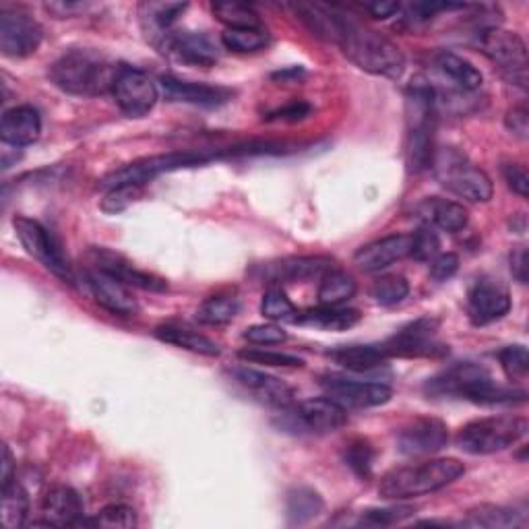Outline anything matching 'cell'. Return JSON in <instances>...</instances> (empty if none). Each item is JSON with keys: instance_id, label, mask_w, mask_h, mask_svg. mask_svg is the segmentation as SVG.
I'll list each match as a JSON object with an SVG mask.
<instances>
[{"instance_id": "6da1fadb", "label": "cell", "mask_w": 529, "mask_h": 529, "mask_svg": "<svg viewBox=\"0 0 529 529\" xmlns=\"http://www.w3.org/2000/svg\"><path fill=\"white\" fill-rule=\"evenodd\" d=\"M335 44L358 69L370 75L399 79L406 71V56L397 44L381 36L379 31L358 23L344 11L337 15Z\"/></svg>"}, {"instance_id": "7a4b0ae2", "label": "cell", "mask_w": 529, "mask_h": 529, "mask_svg": "<svg viewBox=\"0 0 529 529\" xmlns=\"http://www.w3.org/2000/svg\"><path fill=\"white\" fill-rule=\"evenodd\" d=\"M406 162L412 174H422L434 162V131H437V93L432 85L414 79L406 91Z\"/></svg>"}, {"instance_id": "3957f363", "label": "cell", "mask_w": 529, "mask_h": 529, "mask_svg": "<svg viewBox=\"0 0 529 529\" xmlns=\"http://www.w3.org/2000/svg\"><path fill=\"white\" fill-rule=\"evenodd\" d=\"M465 474L463 463L453 457H434L401 465L381 478L379 494L387 501H406L437 492Z\"/></svg>"}, {"instance_id": "277c9868", "label": "cell", "mask_w": 529, "mask_h": 529, "mask_svg": "<svg viewBox=\"0 0 529 529\" xmlns=\"http://www.w3.org/2000/svg\"><path fill=\"white\" fill-rule=\"evenodd\" d=\"M120 67L91 50H71L62 54L50 67L52 83L71 96L96 98L112 91Z\"/></svg>"}, {"instance_id": "5b68a950", "label": "cell", "mask_w": 529, "mask_h": 529, "mask_svg": "<svg viewBox=\"0 0 529 529\" xmlns=\"http://www.w3.org/2000/svg\"><path fill=\"white\" fill-rule=\"evenodd\" d=\"M228 158H242V145H234L228 149H213V151L201 149V151H172L164 155H151V158H143L118 170H112L100 180V186L106 191L120 189V186H143L153 178L168 172L203 166L213 160H228Z\"/></svg>"}, {"instance_id": "8992f818", "label": "cell", "mask_w": 529, "mask_h": 529, "mask_svg": "<svg viewBox=\"0 0 529 529\" xmlns=\"http://www.w3.org/2000/svg\"><path fill=\"white\" fill-rule=\"evenodd\" d=\"M426 391L430 395H455L465 397L480 406H501V403H523L527 393L521 389H505L499 387L490 372L480 364H457L443 375L434 377L426 383Z\"/></svg>"}, {"instance_id": "52a82bcc", "label": "cell", "mask_w": 529, "mask_h": 529, "mask_svg": "<svg viewBox=\"0 0 529 529\" xmlns=\"http://www.w3.org/2000/svg\"><path fill=\"white\" fill-rule=\"evenodd\" d=\"M432 168L445 189L459 199L472 203H488L492 199L494 189L488 174L476 168L455 147H445L434 153Z\"/></svg>"}, {"instance_id": "ba28073f", "label": "cell", "mask_w": 529, "mask_h": 529, "mask_svg": "<svg viewBox=\"0 0 529 529\" xmlns=\"http://www.w3.org/2000/svg\"><path fill=\"white\" fill-rule=\"evenodd\" d=\"M527 434L523 416H490L465 424L457 432V447L470 455H492L519 443Z\"/></svg>"}, {"instance_id": "9c48e42d", "label": "cell", "mask_w": 529, "mask_h": 529, "mask_svg": "<svg viewBox=\"0 0 529 529\" xmlns=\"http://www.w3.org/2000/svg\"><path fill=\"white\" fill-rule=\"evenodd\" d=\"M478 48L511 83L521 89L527 87V46L519 34L496 25L482 27L478 31Z\"/></svg>"}, {"instance_id": "30bf717a", "label": "cell", "mask_w": 529, "mask_h": 529, "mask_svg": "<svg viewBox=\"0 0 529 529\" xmlns=\"http://www.w3.org/2000/svg\"><path fill=\"white\" fill-rule=\"evenodd\" d=\"M348 424V410L329 397L306 399L279 410V426L296 434H329Z\"/></svg>"}, {"instance_id": "8fae6325", "label": "cell", "mask_w": 529, "mask_h": 529, "mask_svg": "<svg viewBox=\"0 0 529 529\" xmlns=\"http://www.w3.org/2000/svg\"><path fill=\"white\" fill-rule=\"evenodd\" d=\"M13 228H15V234H17L19 242L23 244L25 253L29 257H34L36 261H40L56 277L65 279V282H69V284L73 282L71 263H69L65 251H62L60 242L52 236V232L48 228H44L40 222L31 220V217H25V215L15 217Z\"/></svg>"}, {"instance_id": "7c38bea8", "label": "cell", "mask_w": 529, "mask_h": 529, "mask_svg": "<svg viewBox=\"0 0 529 529\" xmlns=\"http://www.w3.org/2000/svg\"><path fill=\"white\" fill-rule=\"evenodd\" d=\"M112 96L129 118L147 116L160 100V89L149 75L133 67H120L114 79Z\"/></svg>"}, {"instance_id": "4fadbf2b", "label": "cell", "mask_w": 529, "mask_h": 529, "mask_svg": "<svg viewBox=\"0 0 529 529\" xmlns=\"http://www.w3.org/2000/svg\"><path fill=\"white\" fill-rule=\"evenodd\" d=\"M44 40L42 25L25 11L3 9L0 13V50L9 58L34 54Z\"/></svg>"}, {"instance_id": "5bb4252c", "label": "cell", "mask_w": 529, "mask_h": 529, "mask_svg": "<svg viewBox=\"0 0 529 529\" xmlns=\"http://www.w3.org/2000/svg\"><path fill=\"white\" fill-rule=\"evenodd\" d=\"M325 397L339 403L344 410H368L379 408L391 401L393 391L389 385L370 383V381H352L344 377H325L321 381Z\"/></svg>"}, {"instance_id": "9a60e30c", "label": "cell", "mask_w": 529, "mask_h": 529, "mask_svg": "<svg viewBox=\"0 0 529 529\" xmlns=\"http://www.w3.org/2000/svg\"><path fill=\"white\" fill-rule=\"evenodd\" d=\"M439 323L432 319H418L397 331L389 341H385V348L389 356L399 358H437L449 352L441 341L437 339Z\"/></svg>"}, {"instance_id": "2e32d148", "label": "cell", "mask_w": 529, "mask_h": 529, "mask_svg": "<svg viewBox=\"0 0 529 529\" xmlns=\"http://www.w3.org/2000/svg\"><path fill=\"white\" fill-rule=\"evenodd\" d=\"M449 428L439 418H416L399 432L397 449L408 457H426L434 455L447 447Z\"/></svg>"}, {"instance_id": "e0dca14e", "label": "cell", "mask_w": 529, "mask_h": 529, "mask_svg": "<svg viewBox=\"0 0 529 529\" xmlns=\"http://www.w3.org/2000/svg\"><path fill=\"white\" fill-rule=\"evenodd\" d=\"M89 259L93 267L116 277L118 282H122L129 288H139L145 292H166L168 290V284L162 277L137 269L131 261H127L114 251H108V248H91Z\"/></svg>"}, {"instance_id": "ac0fdd59", "label": "cell", "mask_w": 529, "mask_h": 529, "mask_svg": "<svg viewBox=\"0 0 529 529\" xmlns=\"http://www.w3.org/2000/svg\"><path fill=\"white\" fill-rule=\"evenodd\" d=\"M511 310L509 290L496 279L482 277L472 286L468 296V313L474 325L484 327L501 321Z\"/></svg>"}, {"instance_id": "d6986e66", "label": "cell", "mask_w": 529, "mask_h": 529, "mask_svg": "<svg viewBox=\"0 0 529 529\" xmlns=\"http://www.w3.org/2000/svg\"><path fill=\"white\" fill-rule=\"evenodd\" d=\"M158 48L189 67L209 69L220 60V50H217L215 42L205 34H197V31H172Z\"/></svg>"}, {"instance_id": "ffe728a7", "label": "cell", "mask_w": 529, "mask_h": 529, "mask_svg": "<svg viewBox=\"0 0 529 529\" xmlns=\"http://www.w3.org/2000/svg\"><path fill=\"white\" fill-rule=\"evenodd\" d=\"M87 286L91 290V296L96 298L100 306H104L108 313L120 315V317H135L139 313V302L135 300L129 286L118 282L116 277L91 267L87 271Z\"/></svg>"}, {"instance_id": "44dd1931", "label": "cell", "mask_w": 529, "mask_h": 529, "mask_svg": "<svg viewBox=\"0 0 529 529\" xmlns=\"http://www.w3.org/2000/svg\"><path fill=\"white\" fill-rule=\"evenodd\" d=\"M232 377L238 385H242L246 391H251L255 399L275 410H286L294 406V391L290 385L284 381H279L277 377L267 375V372L238 366L232 370Z\"/></svg>"}, {"instance_id": "7402d4cb", "label": "cell", "mask_w": 529, "mask_h": 529, "mask_svg": "<svg viewBox=\"0 0 529 529\" xmlns=\"http://www.w3.org/2000/svg\"><path fill=\"white\" fill-rule=\"evenodd\" d=\"M162 91L164 98L170 102L180 104H191L201 108H220L222 104L230 102L234 93L226 87L207 85V83H195V81H182L176 77H162Z\"/></svg>"}, {"instance_id": "603a6c76", "label": "cell", "mask_w": 529, "mask_h": 529, "mask_svg": "<svg viewBox=\"0 0 529 529\" xmlns=\"http://www.w3.org/2000/svg\"><path fill=\"white\" fill-rule=\"evenodd\" d=\"M410 251H412V234H391L358 248L354 261L364 271L377 273L395 265L401 259L410 257Z\"/></svg>"}, {"instance_id": "cb8c5ba5", "label": "cell", "mask_w": 529, "mask_h": 529, "mask_svg": "<svg viewBox=\"0 0 529 529\" xmlns=\"http://www.w3.org/2000/svg\"><path fill=\"white\" fill-rule=\"evenodd\" d=\"M83 513H85V505L77 490L69 486H54L44 496L42 525H50V527L85 525Z\"/></svg>"}, {"instance_id": "d4e9b609", "label": "cell", "mask_w": 529, "mask_h": 529, "mask_svg": "<svg viewBox=\"0 0 529 529\" xmlns=\"http://www.w3.org/2000/svg\"><path fill=\"white\" fill-rule=\"evenodd\" d=\"M333 269L329 257H288L261 267V273L271 284L282 282H308V279L323 277Z\"/></svg>"}, {"instance_id": "484cf974", "label": "cell", "mask_w": 529, "mask_h": 529, "mask_svg": "<svg viewBox=\"0 0 529 529\" xmlns=\"http://www.w3.org/2000/svg\"><path fill=\"white\" fill-rule=\"evenodd\" d=\"M42 135L40 112L31 106H15L0 120V139L9 147H25L36 143Z\"/></svg>"}, {"instance_id": "4316f807", "label": "cell", "mask_w": 529, "mask_h": 529, "mask_svg": "<svg viewBox=\"0 0 529 529\" xmlns=\"http://www.w3.org/2000/svg\"><path fill=\"white\" fill-rule=\"evenodd\" d=\"M186 9H189L186 3H143L139 7V17L147 38L160 46L172 34V25Z\"/></svg>"}, {"instance_id": "83f0119b", "label": "cell", "mask_w": 529, "mask_h": 529, "mask_svg": "<svg viewBox=\"0 0 529 529\" xmlns=\"http://www.w3.org/2000/svg\"><path fill=\"white\" fill-rule=\"evenodd\" d=\"M420 213L428 224L445 232H461L470 222L468 209L451 199L432 197L420 205Z\"/></svg>"}, {"instance_id": "f1b7e54d", "label": "cell", "mask_w": 529, "mask_h": 529, "mask_svg": "<svg viewBox=\"0 0 529 529\" xmlns=\"http://www.w3.org/2000/svg\"><path fill=\"white\" fill-rule=\"evenodd\" d=\"M155 337H158L160 341H164V344H170V346H176V348H182V350H189V352H195V354H201V356H209V358H217L222 354L220 346L215 344L213 339L189 329V327H180V325H174V323H168V325H160L158 329H155Z\"/></svg>"}, {"instance_id": "f546056e", "label": "cell", "mask_w": 529, "mask_h": 529, "mask_svg": "<svg viewBox=\"0 0 529 529\" xmlns=\"http://www.w3.org/2000/svg\"><path fill=\"white\" fill-rule=\"evenodd\" d=\"M360 313L354 308H344V306H319L315 310H308V313H298L296 323L315 327L321 331H348L354 325H358Z\"/></svg>"}, {"instance_id": "4dcf8cb0", "label": "cell", "mask_w": 529, "mask_h": 529, "mask_svg": "<svg viewBox=\"0 0 529 529\" xmlns=\"http://www.w3.org/2000/svg\"><path fill=\"white\" fill-rule=\"evenodd\" d=\"M434 65L437 69L453 81L461 91H476L484 83V75L480 73L478 67H474L468 58H463L455 52H439L434 58Z\"/></svg>"}, {"instance_id": "1f68e13d", "label": "cell", "mask_w": 529, "mask_h": 529, "mask_svg": "<svg viewBox=\"0 0 529 529\" xmlns=\"http://www.w3.org/2000/svg\"><path fill=\"white\" fill-rule=\"evenodd\" d=\"M333 362L354 372H366L383 366L391 356L385 344H368V346H344L329 354Z\"/></svg>"}, {"instance_id": "d6a6232c", "label": "cell", "mask_w": 529, "mask_h": 529, "mask_svg": "<svg viewBox=\"0 0 529 529\" xmlns=\"http://www.w3.org/2000/svg\"><path fill=\"white\" fill-rule=\"evenodd\" d=\"M356 282L354 277L344 273V271H335L331 269L321 277V286H319V302L321 306H344L356 296Z\"/></svg>"}, {"instance_id": "836d02e7", "label": "cell", "mask_w": 529, "mask_h": 529, "mask_svg": "<svg viewBox=\"0 0 529 529\" xmlns=\"http://www.w3.org/2000/svg\"><path fill=\"white\" fill-rule=\"evenodd\" d=\"M323 499L321 494L315 492L313 488H294L288 492V501H286V511H288V519L290 523H308L313 521L315 517H319L323 513Z\"/></svg>"}, {"instance_id": "e575fe53", "label": "cell", "mask_w": 529, "mask_h": 529, "mask_svg": "<svg viewBox=\"0 0 529 529\" xmlns=\"http://www.w3.org/2000/svg\"><path fill=\"white\" fill-rule=\"evenodd\" d=\"M27 513H29V499L23 486L17 480L3 486V507H0V521H3V525L7 529L23 527Z\"/></svg>"}, {"instance_id": "d590c367", "label": "cell", "mask_w": 529, "mask_h": 529, "mask_svg": "<svg viewBox=\"0 0 529 529\" xmlns=\"http://www.w3.org/2000/svg\"><path fill=\"white\" fill-rule=\"evenodd\" d=\"M525 523V513H519L517 509L509 507H496V505H482L474 511H470L465 525L474 527H515Z\"/></svg>"}, {"instance_id": "8d00e7d4", "label": "cell", "mask_w": 529, "mask_h": 529, "mask_svg": "<svg viewBox=\"0 0 529 529\" xmlns=\"http://www.w3.org/2000/svg\"><path fill=\"white\" fill-rule=\"evenodd\" d=\"M240 310V302L236 296L220 294L207 298L199 310H197V321L203 325H226L230 323Z\"/></svg>"}, {"instance_id": "74e56055", "label": "cell", "mask_w": 529, "mask_h": 529, "mask_svg": "<svg viewBox=\"0 0 529 529\" xmlns=\"http://www.w3.org/2000/svg\"><path fill=\"white\" fill-rule=\"evenodd\" d=\"M261 313L273 323H296L298 310L288 298V294L277 284H271L261 300Z\"/></svg>"}, {"instance_id": "f35d334b", "label": "cell", "mask_w": 529, "mask_h": 529, "mask_svg": "<svg viewBox=\"0 0 529 529\" xmlns=\"http://www.w3.org/2000/svg\"><path fill=\"white\" fill-rule=\"evenodd\" d=\"M213 15L222 21L228 29H259L263 27L257 11L240 3H215Z\"/></svg>"}, {"instance_id": "ab89813d", "label": "cell", "mask_w": 529, "mask_h": 529, "mask_svg": "<svg viewBox=\"0 0 529 529\" xmlns=\"http://www.w3.org/2000/svg\"><path fill=\"white\" fill-rule=\"evenodd\" d=\"M222 44L232 52H257L269 44L265 27L259 29H226Z\"/></svg>"}, {"instance_id": "60d3db41", "label": "cell", "mask_w": 529, "mask_h": 529, "mask_svg": "<svg viewBox=\"0 0 529 529\" xmlns=\"http://www.w3.org/2000/svg\"><path fill=\"white\" fill-rule=\"evenodd\" d=\"M370 294L381 306H395L408 298L410 284H408V279L401 275H385L372 284Z\"/></svg>"}, {"instance_id": "b9f144b4", "label": "cell", "mask_w": 529, "mask_h": 529, "mask_svg": "<svg viewBox=\"0 0 529 529\" xmlns=\"http://www.w3.org/2000/svg\"><path fill=\"white\" fill-rule=\"evenodd\" d=\"M344 461L348 468L362 480L370 478L372 463H375V449L364 439H354L344 449Z\"/></svg>"}, {"instance_id": "7bdbcfd3", "label": "cell", "mask_w": 529, "mask_h": 529, "mask_svg": "<svg viewBox=\"0 0 529 529\" xmlns=\"http://www.w3.org/2000/svg\"><path fill=\"white\" fill-rule=\"evenodd\" d=\"M437 255H441V238L430 224H426L418 232L412 234L410 257H414L420 263H426V261L430 263Z\"/></svg>"}, {"instance_id": "ee69618b", "label": "cell", "mask_w": 529, "mask_h": 529, "mask_svg": "<svg viewBox=\"0 0 529 529\" xmlns=\"http://www.w3.org/2000/svg\"><path fill=\"white\" fill-rule=\"evenodd\" d=\"M238 358L248 364H263V366H279V368H302L304 360L284 352H269L259 348H248L238 352Z\"/></svg>"}, {"instance_id": "f6af8a7d", "label": "cell", "mask_w": 529, "mask_h": 529, "mask_svg": "<svg viewBox=\"0 0 529 529\" xmlns=\"http://www.w3.org/2000/svg\"><path fill=\"white\" fill-rule=\"evenodd\" d=\"M501 366L511 381H525L529 372V354L525 346H507L499 352Z\"/></svg>"}, {"instance_id": "bcb514c9", "label": "cell", "mask_w": 529, "mask_h": 529, "mask_svg": "<svg viewBox=\"0 0 529 529\" xmlns=\"http://www.w3.org/2000/svg\"><path fill=\"white\" fill-rule=\"evenodd\" d=\"M91 525L131 529L137 525V513L133 507H127V505H108L91 519Z\"/></svg>"}, {"instance_id": "7dc6e473", "label": "cell", "mask_w": 529, "mask_h": 529, "mask_svg": "<svg viewBox=\"0 0 529 529\" xmlns=\"http://www.w3.org/2000/svg\"><path fill=\"white\" fill-rule=\"evenodd\" d=\"M244 339L248 344L255 346H279L288 341V333L275 325V323H265V325H253L244 331Z\"/></svg>"}, {"instance_id": "c3c4849f", "label": "cell", "mask_w": 529, "mask_h": 529, "mask_svg": "<svg viewBox=\"0 0 529 529\" xmlns=\"http://www.w3.org/2000/svg\"><path fill=\"white\" fill-rule=\"evenodd\" d=\"M414 513L412 507H391V509H370L362 513L360 523L362 525H372V527H387L401 523L406 517Z\"/></svg>"}, {"instance_id": "681fc988", "label": "cell", "mask_w": 529, "mask_h": 529, "mask_svg": "<svg viewBox=\"0 0 529 529\" xmlns=\"http://www.w3.org/2000/svg\"><path fill=\"white\" fill-rule=\"evenodd\" d=\"M141 197V186H120V189L108 191L102 201V209L106 213H120Z\"/></svg>"}, {"instance_id": "f907efd6", "label": "cell", "mask_w": 529, "mask_h": 529, "mask_svg": "<svg viewBox=\"0 0 529 529\" xmlns=\"http://www.w3.org/2000/svg\"><path fill=\"white\" fill-rule=\"evenodd\" d=\"M313 114V106L306 102H290L265 116L267 122H300Z\"/></svg>"}, {"instance_id": "816d5d0a", "label": "cell", "mask_w": 529, "mask_h": 529, "mask_svg": "<svg viewBox=\"0 0 529 529\" xmlns=\"http://www.w3.org/2000/svg\"><path fill=\"white\" fill-rule=\"evenodd\" d=\"M459 269V257L453 253H441L430 261V277L434 282H447Z\"/></svg>"}, {"instance_id": "f5cc1de1", "label": "cell", "mask_w": 529, "mask_h": 529, "mask_svg": "<svg viewBox=\"0 0 529 529\" xmlns=\"http://www.w3.org/2000/svg\"><path fill=\"white\" fill-rule=\"evenodd\" d=\"M503 176H505L509 189L513 193H517L521 199H527V195H529V174H527L525 166H521V164H505Z\"/></svg>"}, {"instance_id": "db71d44e", "label": "cell", "mask_w": 529, "mask_h": 529, "mask_svg": "<svg viewBox=\"0 0 529 529\" xmlns=\"http://www.w3.org/2000/svg\"><path fill=\"white\" fill-rule=\"evenodd\" d=\"M507 129L517 135L519 139H527L529 135V114H527V108L525 106H515L507 112Z\"/></svg>"}, {"instance_id": "11a10c76", "label": "cell", "mask_w": 529, "mask_h": 529, "mask_svg": "<svg viewBox=\"0 0 529 529\" xmlns=\"http://www.w3.org/2000/svg\"><path fill=\"white\" fill-rule=\"evenodd\" d=\"M527 263H529L527 248L519 246L517 251L511 255V273L519 284H527V277H529V265Z\"/></svg>"}, {"instance_id": "9f6ffc18", "label": "cell", "mask_w": 529, "mask_h": 529, "mask_svg": "<svg viewBox=\"0 0 529 529\" xmlns=\"http://www.w3.org/2000/svg\"><path fill=\"white\" fill-rule=\"evenodd\" d=\"M364 9L375 17V19H389V17H395L399 11H401V5L399 3H370V5H364Z\"/></svg>"}, {"instance_id": "6f0895ef", "label": "cell", "mask_w": 529, "mask_h": 529, "mask_svg": "<svg viewBox=\"0 0 529 529\" xmlns=\"http://www.w3.org/2000/svg\"><path fill=\"white\" fill-rule=\"evenodd\" d=\"M0 486H7L15 480V459L11 455V449L7 445H3V461H0Z\"/></svg>"}, {"instance_id": "680465c9", "label": "cell", "mask_w": 529, "mask_h": 529, "mask_svg": "<svg viewBox=\"0 0 529 529\" xmlns=\"http://www.w3.org/2000/svg\"><path fill=\"white\" fill-rule=\"evenodd\" d=\"M46 9L62 19V17H71L79 11H85V5H81V3H50V5H46Z\"/></svg>"}, {"instance_id": "91938a15", "label": "cell", "mask_w": 529, "mask_h": 529, "mask_svg": "<svg viewBox=\"0 0 529 529\" xmlns=\"http://www.w3.org/2000/svg\"><path fill=\"white\" fill-rule=\"evenodd\" d=\"M302 77H304L302 67H290V69H284V71L271 75V79L277 83H300Z\"/></svg>"}]
</instances>
